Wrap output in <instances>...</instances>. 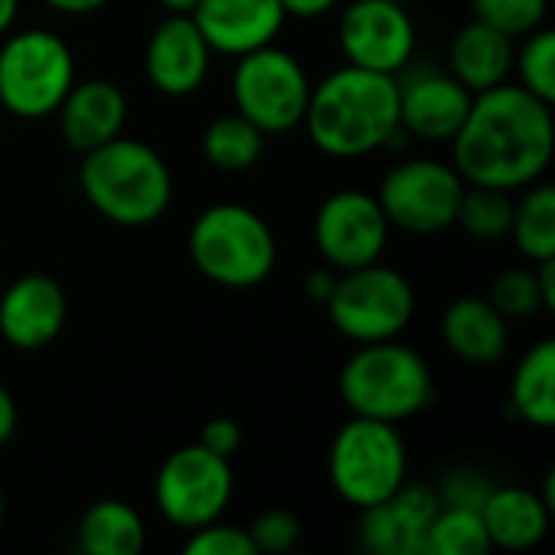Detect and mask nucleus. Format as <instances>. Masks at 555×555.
Listing matches in <instances>:
<instances>
[{"instance_id":"obj_13","label":"nucleus","mask_w":555,"mask_h":555,"mask_svg":"<svg viewBox=\"0 0 555 555\" xmlns=\"http://www.w3.org/2000/svg\"><path fill=\"white\" fill-rule=\"evenodd\" d=\"M338 46L348 65L400 75L416 55V23L406 3L351 0L338 20Z\"/></svg>"},{"instance_id":"obj_40","label":"nucleus","mask_w":555,"mask_h":555,"mask_svg":"<svg viewBox=\"0 0 555 555\" xmlns=\"http://www.w3.org/2000/svg\"><path fill=\"white\" fill-rule=\"evenodd\" d=\"M42 3L65 16H88V13H98L101 7H107L111 0H42Z\"/></svg>"},{"instance_id":"obj_39","label":"nucleus","mask_w":555,"mask_h":555,"mask_svg":"<svg viewBox=\"0 0 555 555\" xmlns=\"http://www.w3.org/2000/svg\"><path fill=\"white\" fill-rule=\"evenodd\" d=\"M533 270H537V283H540L543 306H546V309H555V257L533 263Z\"/></svg>"},{"instance_id":"obj_8","label":"nucleus","mask_w":555,"mask_h":555,"mask_svg":"<svg viewBox=\"0 0 555 555\" xmlns=\"http://www.w3.org/2000/svg\"><path fill=\"white\" fill-rule=\"evenodd\" d=\"M325 309L338 335L358 345L390 341L410 328L416 293L400 270L377 260L358 270H341Z\"/></svg>"},{"instance_id":"obj_35","label":"nucleus","mask_w":555,"mask_h":555,"mask_svg":"<svg viewBox=\"0 0 555 555\" xmlns=\"http://www.w3.org/2000/svg\"><path fill=\"white\" fill-rule=\"evenodd\" d=\"M208 452H215V455H221V459H234L237 455V449H241V442H244V433H241V426L234 423V420H228V416H215V420H208L205 423V429H202V439H198Z\"/></svg>"},{"instance_id":"obj_4","label":"nucleus","mask_w":555,"mask_h":555,"mask_svg":"<svg viewBox=\"0 0 555 555\" xmlns=\"http://www.w3.org/2000/svg\"><path fill=\"white\" fill-rule=\"evenodd\" d=\"M338 393L351 416L400 426L433 403L436 384L429 361L416 348L390 338L361 345L345 361L338 374Z\"/></svg>"},{"instance_id":"obj_43","label":"nucleus","mask_w":555,"mask_h":555,"mask_svg":"<svg viewBox=\"0 0 555 555\" xmlns=\"http://www.w3.org/2000/svg\"><path fill=\"white\" fill-rule=\"evenodd\" d=\"M3 517H7V498H3V488H0V527H3Z\"/></svg>"},{"instance_id":"obj_29","label":"nucleus","mask_w":555,"mask_h":555,"mask_svg":"<svg viewBox=\"0 0 555 555\" xmlns=\"http://www.w3.org/2000/svg\"><path fill=\"white\" fill-rule=\"evenodd\" d=\"M514 72H517V85H524L530 94L555 101V33L550 26L533 29L530 36H524V42L514 49Z\"/></svg>"},{"instance_id":"obj_38","label":"nucleus","mask_w":555,"mask_h":555,"mask_svg":"<svg viewBox=\"0 0 555 555\" xmlns=\"http://www.w3.org/2000/svg\"><path fill=\"white\" fill-rule=\"evenodd\" d=\"M16 426H20V410H16V400L13 393L0 384V449L16 436Z\"/></svg>"},{"instance_id":"obj_5","label":"nucleus","mask_w":555,"mask_h":555,"mask_svg":"<svg viewBox=\"0 0 555 555\" xmlns=\"http://www.w3.org/2000/svg\"><path fill=\"white\" fill-rule=\"evenodd\" d=\"M189 257L205 280L224 289H250L273 273L276 237L254 208L218 202L192 221Z\"/></svg>"},{"instance_id":"obj_44","label":"nucleus","mask_w":555,"mask_h":555,"mask_svg":"<svg viewBox=\"0 0 555 555\" xmlns=\"http://www.w3.org/2000/svg\"><path fill=\"white\" fill-rule=\"evenodd\" d=\"M393 3H413V0H393Z\"/></svg>"},{"instance_id":"obj_1","label":"nucleus","mask_w":555,"mask_h":555,"mask_svg":"<svg viewBox=\"0 0 555 555\" xmlns=\"http://www.w3.org/2000/svg\"><path fill=\"white\" fill-rule=\"evenodd\" d=\"M452 166L468 185L517 192L546 176L555 153L553 104L524 85L478 91L465 124L449 140Z\"/></svg>"},{"instance_id":"obj_22","label":"nucleus","mask_w":555,"mask_h":555,"mask_svg":"<svg viewBox=\"0 0 555 555\" xmlns=\"http://www.w3.org/2000/svg\"><path fill=\"white\" fill-rule=\"evenodd\" d=\"M442 341L468 364H494L511 348V328L491 299L462 296L442 315Z\"/></svg>"},{"instance_id":"obj_7","label":"nucleus","mask_w":555,"mask_h":555,"mask_svg":"<svg viewBox=\"0 0 555 555\" xmlns=\"http://www.w3.org/2000/svg\"><path fill=\"white\" fill-rule=\"evenodd\" d=\"M75 85V55L52 29L7 33L0 42V107L20 120H42L59 111Z\"/></svg>"},{"instance_id":"obj_25","label":"nucleus","mask_w":555,"mask_h":555,"mask_svg":"<svg viewBox=\"0 0 555 555\" xmlns=\"http://www.w3.org/2000/svg\"><path fill=\"white\" fill-rule=\"evenodd\" d=\"M263 143H267V133L254 127L247 117H241L237 111L215 117L202 133V153L208 166H215L218 172L254 169L257 159L263 156Z\"/></svg>"},{"instance_id":"obj_17","label":"nucleus","mask_w":555,"mask_h":555,"mask_svg":"<svg viewBox=\"0 0 555 555\" xmlns=\"http://www.w3.org/2000/svg\"><path fill=\"white\" fill-rule=\"evenodd\" d=\"M436 488L403 485L387 501L361 511L358 540L374 555H426L433 517L439 514Z\"/></svg>"},{"instance_id":"obj_42","label":"nucleus","mask_w":555,"mask_h":555,"mask_svg":"<svg viewBox=\"0 0 555 555\" xmlns=\"http://www.w3.org/2000/svg\"><path fill=\"white\" fill-rule=\"evenodd\" d=\"M166 13H185V16H192V10L198 7V0H156Z\"/></svg>"},{"instance_id":"obj_15","label":"nucleus","mask_w":555,"mask_h":555,"mask_svg":"<svg viewBox=\"0 0 555 555\" xmlns=\"http://www.w3.org/2000/svg\"><path fill=\"white\" fill-rule=\"evenodd\" d=\"M68 319L65 289L46 273H26L0 293V338L29 354L49 348Z\"/></svg>"},{"instance_id":"obj_16","label":"nucleus","mask_w":555,"mask_h":555,"mask_svg":"<svg viewBox=\"0 0 555 555\" xmlns=\"http://www.w3.org/2000/svg\"><path fill=\"white\" fill-rule=\"evenodd\" d=\"M150 85L166 98L195 94L211 68V46L185 13H169L150 36L143 52Z\"/></svg>"},{"instance_id":"obj_34","label":"nucleus","mask_w":555,"mask_h":555,"mask_svg":"<svg viewBox=\"0 0 555 555\" xmlns=\"http://www.w3.org/2000/svg\"><path fill=\"white\" fill-rule=\"evenodd\" d=\"M494 485L478 468H455L436 488L442 507H468V511H481Z\"/></svg>"},{"instance_id":"obj_21","label":"nucleus","mask_w":555,"mask_h":555,"mask_svg":"<svg viewBox=\"0 0 555 555\" xmlns=\"http://www.w3.org/2000/svg\"><path fill=\"white\" fill-rule=\"evenodd\" d=\"M481 520L488 527L491 546L507 553L537 550L553 520V507L543 501L540 491L530 488H494L481 507Z\"/></svg>"},{"instance_id":"obj_20","label":"nucleus","mask_w":555,"mask_h":555,"mask_svg":"<svg viewBox=\"0 0 555 555\" xmlns=\"http://www.w3.org/2000/svg\"><path fill=\"white\" fill-rule=\"evenodd\" d=\"M514 49L517 39L472 16L465 26H459V33L449 42V72L472 94L498 88L514 75Z\"/></svg>"},{"instance_id":"obj_14","label":"nucleus","mask_w":555,"mask_h":555,"mask_svg":"<svg viewBox=\"0 0 555 555\" xmlns=\"http://www.w3.org/2000/svg\"><path fill=\"white\" fill-rule=\"evenodd\" d=\"M397 94H400V130L426 140V143H446L459 133L465 124V114L472 107V91L452 75L439 68H416L400 72Z\"/></svg>"},{"instance_id":"obj_23","label":"nucleus","mask_w":555,"mask_h":555,"mask_svg":"<svg viewBox=\"0 0 555 555\" xmlns=\"http://www.w3.org/2000/svg\"><path fill=\"white\" fill-rule=\"evenodd\" d=\"M511 413L527 426L550 433L555 426V341L533 345L511 380Z\"/></svg>"},{"instance_id":"obj_31","label":"nucleus","mask_w":555,"mask_h":555,"mask_svg":"<svg viewBox=\"0 0 555 555\" xmlns=\"http://www.w3.org/2000/svg\"><path fill=\"white\" fill-rule=\"evenodd\" d=\"M491 306L511 322V319H530L537 315L543 306V296H540V283H537V270L530 267H511L504 273L494 276L491 283V293H488Z\"/></svg>"},{"instance_id":"obj_33","label":"nucleus","mask_w":555,"mask_h":555,"mask_svg":"<svg viewBox=\"0 0 555 555\" xmlns=\"http://www.w3.org/2000/svg\"><path fill=\"white\" fill-rule=\"evenodd\" d=\"M185 555H257V550L247 530L215 520L189 533Z\"/></svg>"},{"instance_id":"obj_10","label":"nucleus","mask_w":555,"mask_h":555,"mask_svg":"<svg viewBox=\"0 0 555 555\" xmlns=\"http://www.w3.org/2000/svg\"><path fill=\"white\" fill-rule=\"evenodd\" d=\"M234 494L231 459L208 452L202 442L176 449L156 472L153 501L166 524L176 530H198L224 517Z\"/></svg>"},{"instance_id":"obj_19","label":"nucleus","mask_w":555,"mask_h":555,"mask_svg":"<svg viewBox=\"0 0 555 555\" xmlns=\"http://www.w3.org/2000/svg\"><path fill=\"white\" fill-rule=\"evenodd\" d=\"M55 114H59L62 140L75 153H88L120 137L127 124V94L120 91L117 81H107V78L75 81Z\"/></svg>"},{"instance_id":"obj_28","label":"nucleus","mask_w":555,"mask_h":555,"mask_svg":"<svg viewBox=\"0 0 555 555\" xmlns=\"http://www.w3.org/2000/svg\"><path fill=\"white\" fill-rule=\"evenodd\" d=\"M514 221V198L511 192L488 189V185H465L455 224L478 241H504Z\"/></svg>"},{"instance_id":"obj_11","label":"nucleus","mask_w":555,"mask_h":555,"mask_svg":"<svg viewBox=\"0 0 555 555\" xmlns=\"http://www.w3.org/2000/svg\"><path fill=\"white\" fill-rule=\"evenodd\" d=\"M465 179L452 163L442 159H406L393 166L380 189L377 202L390 228L410 234H439L455 224Z\"/></svg>"},{"instance_id":"obj_41","label":"nucleus","mask_w":555,"mask_h":555,"mask_svg":"<svg viewBox=\"0 0 555 555\" xmlns=\"http://www.w3.org/2000/svg\"><path fill=\"white\" fill-rule=\"evenodd\" d=\"M16 16H20V0H0V39L13 29Z\"/></svg>"},{"instance_id":"obj_32","label":"nucleus","mask_w":555,"mask_h":555,"mask_svg":"<svg viewBox=\"0 0 555 555\" xmlns=\"http://www.w3.org/2000/svg\"><path fill=\"white\" fill-rule=\"evenodd\" d=\"M250 543L257 555H283L293 553L302 540V524L296 514L289 511H263L254 524H250Z\"/></svg>"},{"instance_id":"obj_27","label":"nucleus","mask_w":555,"mask_h":555,"mask_svg":"<svg viewBox=\"0 0 555 555\" xmlns=\"http://www.w3.org/2000/svg\"><path fill=\"white\" fill-rule=\"evenodd\" d=\"M491 537L481 520V511L468 507H439L429 527L426 555H491Z\"/></svg>"},{"instance_id":"obj_3","label":"nucleus","mask_w":555,"mask_h":555,"mask_svg":"<svg viewBox=\"0 0 555 555\" xmlns=\"http://www.w3.org/2000/svg\"><path fill=\"white\" fill-rule=\"evenodd\" d=\"M78 189L85 202L120 228H146L172 205V169L143 140L114 137L81 153Z\"/></svg>"},{"instance_id":"obj_18","label":"nucleus","mask_w":555,"mask_h":555,"mask_svg":"<svg viewBox=\"0 0 555 555\" xmlns=\"http://www.w3.org/2000/svg\"><path fill=\"white\" fill-rule=\"evenodd\" d=\"M192 20L211 52L237 59L276 42L289 16L280 0H198Z\"/></svg>"},{"instance_id":"obj_24","label":"nucleus","mask_w":555,"mask_h":555,"mask_svg":"<svg viewBox=\"0 0 555 555\" xmlns=\"http://www.w3.org/2000/svg\"><path fill=\"white\" fill-rule=\"evenodd\" d=\"M78 546L88 555H137L146 546V524L127 501H98L78 520Z\"/></svg>"},{"instance_id":"obj_12","label":"nucleus","mask_w":555,"mask_h":555,"mask_svg":"<svg viewBox=\"0 0 555 555\" xmlns=\"http://www.w3.org/2000/svg\"><path fill=\"white\" fill-rule=\"evenodd\" d=\"M312 241L332 270H358L384 257L390 241V221L377 195L361 189H341L319 205Z\"/></svg>"},{"instance_id":"obj_45","label":"nucleus","mask_w":555,"mask_h":555,"mask_svg":"<svg viewBox=\"0 0 555 555\" xmlns=\"http://www.w3.org/2000/svg\"><path fill=\"white\" fill-rule=\"evenodd\" d=\"M0 140H3V127H0Z\"/></svg>"},{"instance_id":"obj_26","label":"nucleus","mask_w":555,"mask_h":555,"mask_svg":"<svg viewBox=\"0 0 555 555\" xmlns=\"http://www.w3.org/2000/svg\"><path fill=\"white\" fill-rule=\"evenodd\" d=\"M507 237H514L517 250L530 263L555 257V189L550 182L527 185L524 198L514 202V221Z\"/></svg>"},{"instance_id":"obj_9","label":"nucleus","mask_w":555,"mask_h":555,"mask_svg":"<svg viewBox=\"0 0 555 555\" xmlns=\"http://www.w3.org/2000/svg\"><path fill=\"white\" fill-rule=\"evenodd\" d=\"M309 91L312 78L306 65L276 42L237 55V65L231 72L234 111L270 137L302 127Z\"/></svg>"},{"instance_id":"obj_6","label":"nucleus","mask_w":555,"mask_h":555,"mask_svg":"<svg viewBox=\"0 0 555 555\" xmlns=\"http://www.w3.org/2000/svg\"><path fill=\"white\" fill-rule=\"evenodd\" d=\"M410 452L393 423L351 416L332 439L328 481L354 511H367L406 485Z\"/></svg>"},{"instance_id":"obj_30","label":"nucleus","mask_w":555,"mask_h":555,"mask_svg":"<svg viewBox=\"0 0 555 555\" xmlns=\"http://www.w3.org/2000/svg\"><path fill=\"white\" fill-rule=\"evenodd\" d=\"M472 16L511 39H524L546 26L550 0H472Z\"/></svg>"},{"instance_id":"obj_36","label":"nucleus","mask_w":555,"mask_h":555,"mask_svg":"<svg viewBox=\"0 0 555 555\" xmlns=\"http://www.w3.org/2000/svg\"><path fill=\"white\" fill-rule=\"evenodd\" d=\"M335 283H338V273H335L332 267H319V270H312V273L306 276V296H309L312 302L325 306L328 296H332V289H335Z\"/></svg>"},{"instance_id":"obj_2","label":"nucleus","mask_w":555,"mask_h":555,"mask_svg":"<svg viewBox=\"0 0 555 555\" xmlns=\"http://www.w3.org/2000/svg\"><path fill=\"white\" fill-rule=\"evenodd\" d=\"M302 127L315 150L335 159H361L400 137L397 75L341 65L309 91Z\"/></svg>"},{"instance_id":"obj_37","label":"nucleus","mask_w":555,"mask_h":555,"mask_svg":"<svg viewBox=\"0 0 555 555\" xmlns=\"http://www.w3.org/2000/svg\"><path fill=\"white\" fill-rule=\"evenodd\" d=\"M286 16H296V20H319L325 16L328 10H335L341 0H280Z\"/></svg>"}]
</instances>
